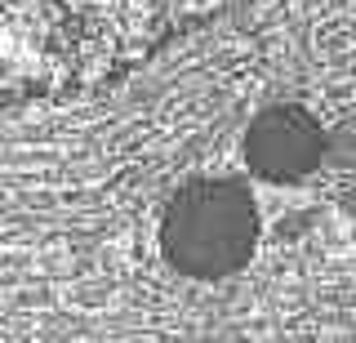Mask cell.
<instances>
[{
    "mask_svg": "<svg viewBox=\"0 0 356 343\" xmlns=\"http://www.w3.org/2000/svg\"><path fill=\"white\" fill-rule=\"evenodd\" d=\"M259 214L236 183H200L187 187L165 214V254L174 268L192 276H227L254 250Z\"/></svg>",
    "mask_w": 356,
    "mask_h": 343,
    "instance_id": "1",
    "label": "cell"
},
{
    "mask_svg": "<svg viewBox=\"0 0 356 343\" xmlns=\"http://www.w3.org/2000/svg\"><path fill=\"white\" fill-rule=\"evenodd\" d=\"M352 214H356V192H352Z\"/></svg>",
    "mask_w": 356,
    "mask_h": 343,
    "instance_id": "5",
    "label": "cell"
},
{
    "mask_svg": "<svg viewBox=\"0 0 356 343\" xmlns=\"http://www.w3.org/2000/svg\"><path fill=\"white\" fill-rule=\"evenodd\" d=\"M245 157H250L254 174H263L272 183H285V179H298V174L321 165L325 134L298 107H272V112H263L254 120L250 138H245Z\"/></svg>",
    "mask_w": 356,
    "mask_h": 343,
    "instance_id": "3",
    "label": "cell"
},
{
    "mask_svg": "<svg viewBox=\"0 0 356 343\" xmlns=\"http://www.w3.org/2000/svg\"><path fill=\"white\" fill-rule=\"evenodd\" d=\"M330 157L339 161V165H356V120L339 125V134L330 138Z\"/></svg>",
    "mask_w": 356,
    "mask_h": 343,
    "instance_id": "4",
    "label": "cell"
},
{
    "mask_svg": "<svg viewBox=\"0 0 356 343\" xmlns=\"http://www.w3.org/2000/svg\"><path fill=\"white\" fill-rule=\"evenodd\" d=\"M187 0H0V54H72L85 31H125Z\"/></svg>",
    "mask_w": 356,
    "mask_h": 343,
    "instance_id": "2",
    "label": "cell"
}]
</instances>
